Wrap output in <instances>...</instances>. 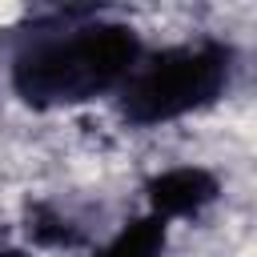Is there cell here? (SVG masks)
Returning <instances> with one entry per match:
<instances>
[{
	"label": "cell",
	"instance_id": "6da1fadb",
	"mask_svg": "<svg viewBox=\"0 0 257 257\" xmlns=\"http://www.w3.org/2000/svg\"><path fill=\"white\" fill-rule=\"evenodd\" d=\"M141 36L120 20H84L28 40L12 60V88L32 108H68L116 92L141 60Z\"/></svg>",
	"mask_w": 257,
	"mask_h": 257
},
{
	"label": "cell",
	"instance_id": "7a4b0ae2",
	"mask_svg": "<svg viewBox=\"0 0 257 257\" xmlns=\"http://www.w3.org/2000/svg\"><path fill=\"white\" fill-rule=\"evenodd\" d=\"M229 48L217 40L169 44L161 52H141L124 84L116 88L120 112L133 124H169L221 96L229 84Z\"/></svg>",
	"mask_w": 257,
	"mask_h": 257
},
{
	"label": "cell",
	"instance_id": "3957f363",
	"mask_svg": "<svg viewBox=\"0 0 257 257\" xmlns=\"http://www.w3.org/2000/svg\"><path fill=\"white\" fill-rule=\"evenodd\" d=\"M213 197H217V181L205 169H197V165L165 169L149 185V205H153V217L161 225L169 217H193V213H201Z\"/></svg>",
	"mask_w": 257,
	"mask_h": 257
},
{
	"label": "cell",
	"instance_id": "277c9868",
	"mask_svg": "<svg viewBox=\"0 0 257 257\" xmlns=\"http://www.w3.org/2000/svg\"><path fill=\"white\" fill-rule=\"evenodd\" d=\"M161 245H165V225L157 217H145L124 233H116L96 257H161Z\"/></svg>",
	"mask_w": 257,
	"mask_h": 257
}]
</instances>
